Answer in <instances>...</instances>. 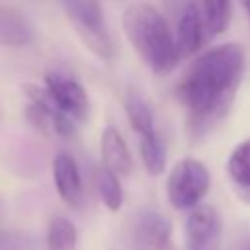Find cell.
Segmentation results:
<instances>
[{
	"label": "cell",
	"mask_w": 250,
	"mask_h": 250,
	"mask_svg": "<svg viewBox=\"0 0 250 250\" xmlns=\"http://www.w3.org/2000/svg\"><path fill=\"white\" fill-rule=\"evenodd\" d=\"M123 31L154 74H168L180 59L178 43L164 20V16L150 4H131L121 20Z\"/></svg>",
	"instance_id": "obj_2"
},
{
	"label": "cell",
	"mask_w": 250,
	"mask_h": 250,
	"mask_svg": "<svg viewBox=\"0 0 250 250\" xmlns=\"http://www.w3.org/2000/svg\"><path fill=\"white\" fill-rule=\"evenodd\" d=\"M205 27L217 35L223 33L230 20V0H201Z\"/></svg>",
	"instance_id": "obj_18"
},
{
	"label": "cell",
	"mask_w": 250,
	"mask_h": 250,
	"mask_svg": "<svg viewBox=\"0 0 250 250\" xmlns=\"http://www.w3.org/2000/svg\"><path fill=\"white\" fill-rule=\"evenodd\" d=\"M242 4H244V8H246L248 14H250V0H242Z\"/></svg>",
	"instance_id": "obj_21"
},
{
	"label": "cell",
	"mask_w": 250,
	"mask_h": 250,
	"mask_svg": "<svg viewBox=\"0 0 250 250\" xmlns=\"http://www.w3.org/2000/svg\"><path fill=\"white\" fill-rule=\"evenodd\" d=\"M172 236V223L156 211L137 213L127 230L125 244L129 250H166Z\"/></svg>",
	"instance_id": "obj_6"
},
{
	"label": "cell",
	"mask_w": 250,
	"mask_h": 250,
	"mask_svg": "<svg viewBox=\"0 0 250 250\" xmlns=\"http://www.w3.org/2000/svg\"><path fill=\"white\" fill-rule=\"evenodd\" d=\"M203 27H205V20L201 12V4L197 0H188L182 8L176 29V43L182 55H193L199 51L203 43Z\"/></svg>",
	"instance_id": "obj_10"
},
{
	"label": "cell",
	"mask_w": 250,
	"mask_h": 250,
	"mask_svg": "<svg viewBox=\"0 0 250 250\" xmlns=\"http://www.w3.org/2000/svg\"><path fill=\"white\" fill-rule=\"evenodd\" d=\"M35 39V29L31 21L10 6H0V45L2 47H21Z\"/></svg>",
	"instance_id": "obj_12"
},
{
	"label": "cell",
	"mask_w": 250,
	"mask_h": 250,
	"mask_svg": "<svg viewBox=\"0 0 250 250\" xmlns=\"http://www.w3.org/2000/svg\"><path fill=\"white\" fill-rule=\"evenodd\" d=\"M244 250H250V244H248V246H246V248H244Z\"/></svg>",
	"instance_id": "obj_22"
},
{
	"label": "cell",
	"mask_w": 250,
	"mask_h": 250,
	"mask_svg": "<svg viewBox=\"0 0 250 250\" xmlns=\"http://www.w3.org/2000/svg\"><path fill=\"white\" fill-rule=\"evenodd\" d=\"M45 90L49 98L55 102V105L68 115L72 121H84L88 115V94L82 88V84L62 72V70H51L45 74Z\"/></svg>",
	"instance_id": "obj_7"
},
{
	"label": "cell",
	"mask_w": 250,
	"mask_h": 250,
	"mask_svg": "<svg viewBox=\"0 0 250 250\" xmlns=\"http://www.w3.org/2000/svg\"><path fill=\"white\" fill-rule=\"evenodd\" d=\"M96 189L98 195L102 199V203L109 209V211H117L123 205V188L119 182V176L115 172H111L105 166H100L96 170Z\"/></svg>",
	"instance_id": "obj_15"
},
{
	"label": "cell",
	"mask_w": 250,
	"mask_h": 250,
	"mask_svg": "<svg viewBox=\"0 0 250 250\" xmlns=\"http://www.w3.org/2000/svg\"><path fill=\"white\" fill-rule=\"evenodd\" d=\"M238 195H240V199H244V201H248V203H250V189H240V191H238Z\"/></svg>",
	"instance_id": "obj_20"
},
{
	"label": "cell",
	"mask_w": 250,
	"mask_h": 250,
	"mask_svg": "<svg viewBox=\"0 0 250 250\" xmlns=\"http://www.w3.org/2000/svg\"><path fill=\"white\" fill-rule=\"evenodd\" d=\"M244 68L238 43H223L199 55L176 86L178 102L188 109L193 131H207L225 117Z\"/></svg>",
	"instance_id": "obj_1"
},
{
	"label": "cell",
	"mask_w": 250,
	"mask_h": 250,
	"mask_svg": "<svg viewBox=\"0 0 250 250\" xmlns=\"http://www.w3.org/2000/svg\"><path fill=\"white\" fill-rule=\"evenodd\" d=\"M125 113L127 119L131 123V127L137 131L139 137L154 133V117H152V109L148 105V102L135 90H131L125 96Z\"/></svg>",
	"instance_id": "obj_13"
},
{
	"label": "cell",
	"mask_w": 250,
	"mask_h": 250,
	"mask_svg": "<svg viewBox=\"0 0 250 250\" xmlns=\"http://www.w3.org/2000/svg\"><path fill=\"white\" fill-rule=\"evenodd\" d=\"M139 148H141V158L145 164V170L150 176H160L166 166V148L158 133H148L139 137Z\"/></svg>",
	"instance_id": "obj_16"
},
{
	"label": "cell",
	"mask_w": 250,
	"mask_h": 250,
	"mask_svg": "<svg viewBox=\"0 0 250 250\" xmlns=\"http://www.w3.org/2000/svg\"><path fill=\"white\" fill-rule=\"evenodd\" d=\"M211 176L203 162L195 158H182L174 164V168L168 174V199L174 209L186 211L199 205L203 195L209 191Z\"/></svg>",
	"instance_id": "obj_4"
},
{
	"label": "cell",
	"mask_w": 250,
	"mask_h": 250,
	"mask_svg": "<svg viewBox=\"0 0 250 250\" xmlns=\"http://www.w3.org/2000/svg\"><path fill=\"white\" fill-rule=\"evenodd\" d=\"M23 94L29 100L25 107L27 121L37 131H41L43 135H55L61 139H68L74 135L76 131L74 121L55 105V102L49 98L45 88H39L35 84H25Z\"/></svg>",
	"instance_id": "obj_5"
},
{
	"label": "cell",
	"mask_w": 250,
	"mask_h": 250,
	"mask_svg": "<svg viewBox=\"0 0 250 250\" xmlns=\"http://www.w3.org/2000/svg\"><path fill=\"white\" fill-rule=\"evenodd\" d=\"M229 176L236 186V191L250 189V139L236 145L227 162Z\"/></svg>",
	"instance_id": "obj_17"
},
{
	"label": "cell",
	"mask_w": 250,
	"mask_h": 250,
	"mask_svg": "<svg viewBox=\"0 0 250 250\" xmlns=\"http://www.w3.org/2000/svg\"><path fill=\"white\" fill-rule=\"evenodd\" d=\"M80 41L100 59H111L113 43L100 0H59Z\"/></svg>",
	"instance_id": "obj_3"
},
{
	"label": "cell",
	"mask_w": 250,
	"mask_h": 250,
	"mask_svg": "<svg viewBox=\"0 0 250 250\" xmlns=\"http://www.w3.org/2000/svg\"><path fill=\"white\" fill-rule=\"evenodd\" d=\"M102 158L104 166L115 172L117 176H127L133 170V158L129 152V146L119 133L117 127L107 125L102 131Z\"/></svg>",
	"instance_id": "obj_11"
},
{
	"label": "cell",
	"mask_w": 250,
	"mask_h": 250,
	"mask_svg": "<svg viewBox=\"0 0 250 250\" xmlns=\"http://www.w3.org/2000/svg\"><path fill=\"white\" fill-rule=\"evenodd\" d=\"M53 178H55V186H57V191H59L61 199L68 207L80 209L82 203H84V189H82L80 170H78V164H76L72 154L59 152L55 156V160H53Z\"/></svg>",
	"instance_id": "obj_9"
},
{
	"label": "cell",
	"mask_w": 250,
	"mask_h": 250,
	"mask_svg": "<svg viewBox=\"0 0 250 250\" xmlns=\"http://www.w3.org/2000/svg\"><path fill=\"white\" fill-rule=\"evenodd\" d=\"M37 240L29 232L0 229V250H35Z\"/></svg>",
	"instance_id": "obj_19"
},
{
	"label": "cell",
	"mask_w": 250,
	"mask_h": 250,
	"mask_svg": "<svg viewBox=\"0 0 250 250\" xmlns=\"http://www.w3.org/2000/svg\"><path fill=\"white\" fill-rule=\"evenodd\" d=\"M47 250H74L78 242L76 227L70 219L57 215L49 221L47 227Z\"/></svg>",
	"instance_id": "obj_14"
},
{
	"label": "cell",
	"mask_w": 250,
	"mask_h": 250,
	"mask_svg": "<svg viewBox=\"0 0 250 250\" xmlns=\"http://www.w3.org/2000/svg\"><path fill=\"white\" fill-rule=\"evenodd\" d=\"M186 240L189 250H217L221 240V217L209 205H197L186 221Z\"/></svg>",
	"instance_id": "obj_8"
}]
</instances>
